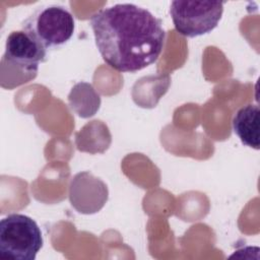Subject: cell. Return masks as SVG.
<instances>
[{"instance_id": "cell-8", "label": "cell", "mask_w": 260, "mask_h": 260, "mask_svg": "<svg viewBox=\"0 0 260 260\" xmlns=\"http://www.w3.org/2000/svg\"><path fill=\"white\" fill-rule=\"evenodd\" d=\"M69 106L81 118L93 116L101 106V98L93 87L86 82L75 84L69 95Z\"/></svg>"}, {"instance_id": "cell-6", "label": "cell", "mask_w": 260, "mask_h": 260, "mask_svg": "<svg viewBox=\"0 0 260 260\" xmlns=\"http://www.w3.org/2000/svg\"><path fill=\"white\" fill-rule=\"evenodd\" d=\"M109 198L107 185L89 172L76 174L69 185V200L71 205L83 214L100 211Z\"/></svg>"}, {"instance_id": "cell-1", "label": "cell", "mask_w": 260, "mask_h": 260, "mask_svg": "<svg viewBox=\"0 0 260 260\" xmlns=\"http://www.w3.org/2000/svg\"><path fill=\"white\" fill-rule=\"evenodd\" d=\"M95 45L103 60L119 72H137L153 64L166 43L160 19L131 3L116 4L90 18Z\"/></svg>"}, {"instance_id": "cell-3", "label": "cell", "mask_w": 260, "mask_h": 260, "mask_svg": "<svg viewBox=\"0 0 260 260\" xmlns=\"http://www.w3.org/2000/svg\"><path fill=\"white\" fill-rule=\"evenodd\" d=\"M28 34L47 52L66 44L74 32V18L63 5H44L35 10L23 22Z\"/></svg>"}, {"instance_id": "cell-5", "label": "cell", "mask_w": 260, "mask_h": 260, "mask_svg": "<svg viewBox=\"0 0 260 260\" xmlns=\"http://www.w3.org/2000/svg\"><path fill=\"white\" fill-rule=\"evenodd\" d=\"M170 13L176 30L187 38H196L213 30L223 13L219 1H173Z\"/></svg>"}, {"instance_id": "cell-7", "label": "cell", "mask_w": 260, "mask_h": 260, "mask_svg": "<svg viewBox=\"0 0 260 260\" xmlns=\"http://www.w3.org/2000/svg\"><path fill=\"white\" fill-rule=\"evenodd\" d=\"M259 107L249 104L239 109L233 118V129L242 143L254 149L260 147Z\"/></svg>"}, {"instance_id": "cell-2", "label": "cell", "mask_w": 260, "mask_h": 260, "mask_svg": "<svg viewBox=\"0 0 260 260\" xmlns=\"http://www.w3.org/2000/svg\"><path fill=\"white\" fill-rule=\"evenodd\" d=\"M48 52L24 30H13L5 43L1 61V73L8 72L3 87L13 88L37 76L40 63L47 61Z\"/></svg>"}, {"instance_id": "cell-4", "label": "cell", "mask_w": 260, "mask_h": 260, "mask_svg": "<svg viewBox=\"0 0 260 260\" xmlns=\"http://www.w3.org/2000/svg\"><path fill=\"white\" fill-rule=\"evenodd\" d=\"M43 243L41 229L31 217L12 213L1 219V259L35 260Z\"/></svg>"}]
</instances>
